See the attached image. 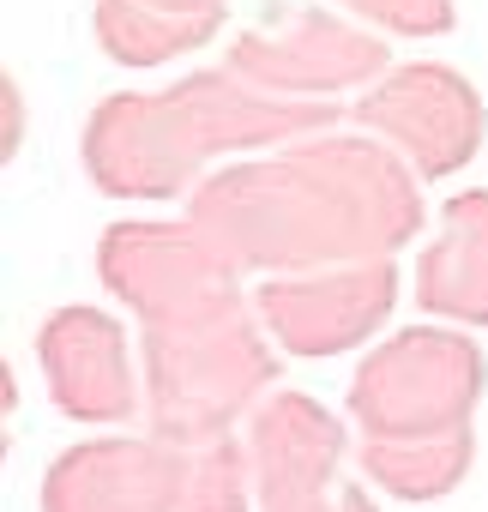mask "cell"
<instances>
[{
	"label": "cell",
	"mask_w": 488,
	"mask_h": 512,
	"mask_svg": "<svg viewBox=\"0 0 488 512\" xmlns=\"http://www.w3.org/2000/svg\"><path fill=\"white\" fill-rule=\"evenodd\" d=\"M260 512H380V506L368 500V488H362V482L332 476V482H302V488L260 494Z\"/></svg>",
	"instance_id": "cell-18"
},
{
	"label": "cell",
	"mask_w": 488,
	"mask_h": 512,
	"mask_svg": "<svg viewBox=\"0 0 488 512\" xmlns=\"http://www.w3.org/2000/svg\"><path fill=\"white\" fill-rule=\"evenodd\" d=\"M398 308V266L392 260H362V266H326V272H296V278H266L254 290L260 326L290 350V356H344L368 332L386 326Z\"/></svg>",
	"instance_id": "cell-8"
},
{
	"label": "cell",
	"mask_w": 488,
	"mask_h": 512,
	"mask_svg": "<svg viewBox=\"0 0 488 512\" xmlns=\"http://www.w3.org/2000/svg\"><path fill=\"white\" fill-rule=\"evenodd\" d=\"M91 25L115 67H163L217 37L223 0H97Z\"/></svg>",
	"instance_id": "cell-14"
},
{
	"label": "cell",
	"mask_w": 488,
	"mask_h": 512,
	"mask_svg": "<svg viewBox=\"0 0 488 512\" xmlns=\"http://www.w3.org/2000/svg\"><path fill=\"white\" fill-rule=\"evenodd\" d=\"M476 458V434L452 428V434H428V440H362V476L380 482L398 500H446Z\"/></svg>",
	"instance_id": "cell-15"
},
{
	"label": "cell",
	"mask_w": 488,
	"mask_h": 512,
	"mask_svg": "<svg viewBox=\"0 0 488 512\" xmlns=\"http://www.w3.org/2000/svg\"><path fill=\"white\" fill-rule=\"evenodd\" d=\"M350 13H362L368 25L392 31V37H446L458 25L452 0H344Z\"/></svg>",
	"instance_id": "cell-17"
},
{
	"label": "cell",
	"mask_w": 488,
	"mask_h": 512,
	"mask_svg": "<svg viewBox=\"0 0 488 512\" xmlns=\"http://www.w3.org/2000/svg\"><path fill=\"white\" fill-rule=\"evenodd\" d=\"M175 97L187 103L199 139L217 151H241V145H302V139H320L344 103H296V97H272L248 79H235L229 67H211V73H193L175 85Z\"/></svg>",
	"instance_id": "cell-11"
},
{
	"label": "cell",
	"mask_w": 488,
	"mask_h": 512,
	"mask_svg": "<svg viewBox=\"0 0 488 512\" xmlns=\"http://www.w3.org/2000/svg\"><path fill=\"white\" fill-rule=\"evenodd\" d=\"M181 446L157 434H103L43 470V512H175Z\"/></svg>",
	"instance_id": "cell-10"
},
{
	"label": "cell",
	"mask_w": 488,
	"mask_h": 512,
	"mask_svg": "<svg viewBox=\"0 0 488 512\" xmlns=\"http://www.w3.org/2000/svg\"><path fill=\"white\" fill-rule=\"evenodd\" d=\"M368 133H380L422 181H446L458 175L482 139H488V109L482 91L446 67V61H410L392 67L356 109H350Z\"/></svg>",
	"instance_id": "cell-7"
},
{
	"label": "cell",
	"mask_w": 488,
	"mask_h": 512,
	"mask_svg": "<svg viewBox=\"0 0 488 512\" xmlns=\"http://www.w3.org/2000/svg\"><path fill=\"white\" fill-rule=\"evenodd\" d=\"M85 175L109 199H175L205 181L211 145L199 139L187 103L175 91H121L103 97L79 139Z\"/></svg>",
	"instance_id": "cell-5"
},
{
	"label": "cell",
	"mask_w": 488,
	"mask_h": 512,
	"mask_svg": "<svg viewBox=\"0 0 488 512\" xmlns=\"http://www.w3.org/2000/svg\"><path fill=\"white\" fill-rule=\"evenodd\" d=\"M488 386V362L476 338L446 326H410L362 356L350 374V416L362 440H428L470 428Z\"/></svg>",
	"instance_id": "cell-3"
},
{
	"label": "cell",
	"mask_w": 488,
	"mask_h": 512,
	"mask_svg": "<svg viewBox=\"0 0 488 512\" xmlns=\"http://www.w3.org/2000/svg\"><path fill=\"white\" fill-rule=\"evenodd\" d=\"M223 67L272 97L332 103L338 91H374V79L392 73V49L320 7H284L278 19L241 31Z\"/></svg>",
	"instance_id": "cell-6"
},
{
	"label": "cell",
	"mask_w": 488,
	"mask_h": 512,
	"mask_svg": "<svg viewBox=\"0 0 488 512\" xmlns=\"http://www.w3.org/2000/svg\"><path fill=\"white\" fill-rule=\"evenodd\" d=\"M187 223L235 272H326L392 260L422 229L416 169L374 139L320 133L272 163H235L193 187Z\"/></svg>",
	"instance_id": "cell-1"
},
{
	"label": "cell",
	"mask_w": 488,
	"mask_h": 512,
	"mask_svg": "<svg viewBox=\"0 0 488 512\" xmlns=\"http://www.w3.org/2000/svg\"><path fill=\"white\" fill-rule=\"evenodd\" d=\"M248 464H254L260 494L332 482V476H344V428L308 392H272L248 416Z\"/></svg>",
	"instance_id": "cell-12"
},
{
	"label": "cell",
	"mask_w": 488,
	"mask_h": 512,
	"mask_svg": "<svg viewBox=\"0 0 488 512\" xmlns=\"http://www.w3.org/2000/svg\"><path fill=\"white\" fill-rule=\"evenodd\" d=\"M248 440H205V446H181V500L175 512H248Z\"/></svg>",
	"instance_id": "cell-16"
},
{
	"label": "cell",
	"mask_w": 488,
	"mask_h": 512,
	"mask_svg": "<svg viewBox=\"0 0 488 512\" xmlns=\"http://www.w3.org/2000/svg\"><path fill=\"white\" fill-rule=\"evenodd\" d=\"M97 278L145 326H193L248 308L241 272L193 223H109L97 241Z\"/></svg>",
	"instance_id": "cell-4"
},
{
	"label": "cell",
	"mask_w": 488,
	"mask_h": 512,
	"mask_svg": "<svg viewBox=\"0 0 488 512\" xmlns=\"http://www.w3.org/2000/svg\"><path fill=\"white\" fill-rule=\"evenodd\" d=\"M37 362L55 410L73 422H133L145 404V380L127 362V332L103 308H55L37 332Z\"/></svg>",
	"instance_id": "cell-9"
},
{
	"label": "cell",
	"mask_w": 488,
	"mask_h": 512,
	"mask_svg": "<svg viewBox=\"0 0 488 512\" xmlns=\"http://www.w3.org/2000/svg\"><path fill=\"white\" fill-rule=\"evenodd\" d=\"M139 362L145 422L169 446H205L235 434V422L254 416L278 386V356L254 302L193 326H145Z\"/></svg>",
	"instance_id": "cell-2"
},
{
	"label": "cell",
	"mask_w": 488,
	"mask_h": 512,
	"mask_svg": "<svg viewBox=\"0 0 488 512\" xmlns=\"http://www.w3.org/2000/svg\"><path fill=\"white\" fill-rule=\"evenodd\" d=\"M416 302L458 326H488V187L440 205V235L416 260Z\"/></svg>",
	"instance_id": "cell-13"
}]
</instances>
